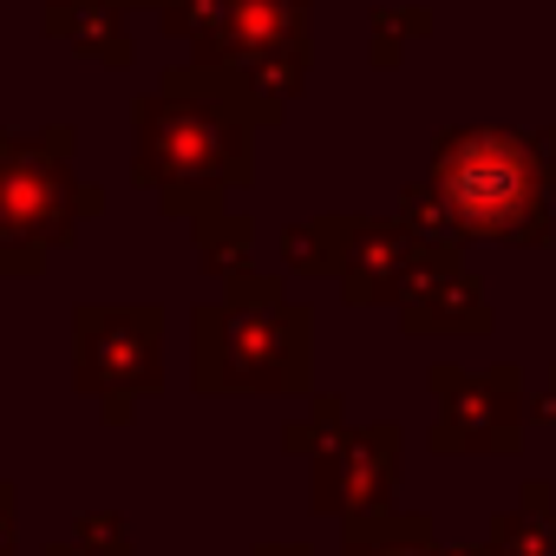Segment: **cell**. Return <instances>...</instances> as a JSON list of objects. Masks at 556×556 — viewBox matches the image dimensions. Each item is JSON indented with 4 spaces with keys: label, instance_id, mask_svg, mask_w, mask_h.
I'll list each match as a JSON object with an SVG mask.
<instances>
[{
    "label": "cell",
    "instance_id": "cell-1",
    "mask_svg": "<svg viewBox=\"0 0 556 556\" xmlns=\"http://www.w3.org/2000/svg\"><path fill=\"white\" fill-rule=\"evenodd\" d=\"M190 387L203 400L315 393V315L289 302L282 275H223V295L190 315Z\"/></svg>",
    "mask_w": 556,
    "mask_h": 556
},
{
    "label": "cell",
    "instance_id": "cell-2",
    "mask_svg": "<svg viewBox=\"0 0 556 556\" xmlns=\"http://www.w3.org/2000/svg\"><path fill=\"white\" fill-rule=\"evenodd\" d=\"M249 118L197 73L177 66L151 99H138V184L170 216L223 210L229 190L249 184Z\"/></svg>",
    "mask_w": 556,
    "mask_h": 556
},
{
    "label": "cell",
    "instance_id": "cell-3",
    "mask_svg": "<svg viewBox=\"0 0 556 556\" xmlns=\"http://www.w3.org/2000/svg\"><path fill=\"white\" fill-rule=\"evenodd\" d=\"M426 184L445 197L458 236L484 242H549V184L530 138L497 125H458L432 144Z\"/></svg>",
    "mask_w": 556,
    "mask_h": 556
},
{
    "label": "cell",
    "instance_id": "cell-4",
    "mask_svg": "<svg viewBox=\"0 0 556 556\" xmlns=\"http://www.w3.org/2000/svg\"><path fill=\"white\" fill-rule=\"evenodd\" d=\"M105 197L73 177V131L53 125L40 138H0V275H40L53 249L79 236V223Z\"/></svg>",
    "mask_w": 556,
    "mask_h": 556
},
{
    "label": "cell",
    "instance_id": "cell-5",
    "mask_svg": "<svg viewBox=\"0 0 556 556\" xmlns=\"http://www.w3.org/2000/svg\"><path fill=\"white\" fill-rule=\"evenodd\" d=\"M73 387L105 413V426H131L138 406L164 393V308L86 302L73 315Z\"/></svg>",
    "mask_w": 556,
    "mask_h": 556
},
{
    "label": "cell",
    "instance_id": "cell-6",
    "mask_svg": "<svg viewBox=\"0 0 556 556\" xmlns=\"http://www.w3.org/2000/svg\"><path fill=\"white\" fill-rule=\"evenodd\" d=\"M523 419H530V393H523L517 367H484V374L432 367V426H426V445L439 458H458V452L510 458L523 445Z\"/></svg>",
    "mask_w": 556,
    "mask_h": 556
},
{
    "label": "cell",
    "instance_id": "cell-7",
    "mask_svg": "<svg viewBox=\"0 0 556 556\" xmlns=\"http://www.w3.org/2000/svg\"><path fill=\"white\" fill-rule=\"evenodd\" d=\"M400 445L406 432L400 426H348L328 452H315V471H308V504L315 517H367V510H387L393 504V484H400Z\"/></svg>",
    "mask_w": 556,
    "mask_h": 556
},
{
    "label": "cell",
    "instance_id": "cell-8",
    "mask_svg": "<svg viewBox=\"0 0 556 556\" xmlns=\"http://www.w3.org/2000/svg\"><path fill=\"white\" fill-rule=\"evenodd\" d=\"M406 334H432V341H458V334H491V302L484 282L458 262V242H426L406 295L393 302Z\"/></svg>",
    "mask_w": 556,
    "mask_h": 556
},
{
    "label": "cell",
    "instance_id": "cell-9",
    "mask_svg": "<svg viewBox=\"0 0 556 556\" xmlns=\"http://www.w3.org/2000/svg\"><path fill=\"white\" fill-rule=\"evenodd\" d=\"M426 242L400 223V216H354V236H348V255H341V295L348 308H393L413 282Z\"/></svg>",
    "mask_w": 556,
    "mask_h": 556
},
{
    "label": "cell",
    "instance_id": "cell-10",
    "mask_svg": "<svg viewBox=\"0 0 556 556\" xmlns=\"http://www.w3.org/2000/svg\"><path fill=\"white\" fill-rule=\"evenodd\" d=\"M289 47H308V0H216L197 34V66H229Z\"/></svg>",
    "mask_w": 556,
    "mask_h": 556
},
{
    "label": "cell",
    "instance_id": "cell-11",
    "mask_svg": "<svg viewBox=\"0 0 556 556\" xmlns=\"http://www.w3.org/2000/svg\"><path fill=\"white\" fill-rule=\"evenodd\" d=\"M47 34L66 40L79 60L99 66H131V34L118 0H47Z\"/></svg>",
    "mask_w": 556,
    "mask_h": 556
},
{
    "label": "cell",
    "instance_id": "cell-12",
    "mask_svg": "<svg viewBox=\"0 0 556 556\" xmlns=\"http://www.w3.org/2000/svg\"><path fill=\"white\" fill-rule=\"evenodd\" d=\"M341 556H445L426 510H367L341 523Z\"/></svg>",
    "mask_w": 556,
    "mask_h": 556
},
{
    "label": "cell",
    "instance_id": "cell-13",
    "mask_svg": "<svg viewBox=\"0 0 556 556\" xmlns=\"http://www.w3.org/2000/svg\"><path fill=\"white\" fill-rule=\"evenodd\" d=\"M484 556H556V497L549 484H523V497L491 517Z\"/></svg>",
    "mask_w": 556,
    "mask_h": 556
},
{
    "label": "cell",
    "instance_id": "cell-14",
    "mask_svg": "<svg viewBox=\"0 0 556 556\" xmlns=\"http://www.w3.org/2000/svg\"><path fill=\"white\" fill-rule=\"evenodd\" d=\"M348 236H354V216L289 223V229H282V262H289V275H302V282H315V275H341Z\"/></svg>",
    "mask_w": 556,
    "mask_h": 556
},
{
    "label": "cell",
    "instance_id": "cell-15",
    "mask_svg": "<svg viewBox=\"0 0 556 556\" xmlns=\"http://www.w3.org/2000/svg\"><path fill=\"white\" fill-rule=\"evenodd\" d=\"M190 229H197V262H203L210 275L249 268V249H255V223H249V216H236V210H203V216H190Z\"/></svg>",
    "mask_w": 556,
    "mask_h": 556
},
{
    "label": "cell",
    "instance_id": "cell-16",
    "mask_svg": "<svg viewBox=\"0 0 556 556\" xmlns=\"http://www.w3.org/2000/svg\"><path fill=\"white\" fill-rule=\"evenodd\" d=\"M40 556H131V536H125V517L118 510H86L73 523V536L47 543Z\"/></svg>",
    "mask_w": 556,
    "mask_h": 556
},
{
    "label": "cell",
    "instance_id": "cell-17",
    "mask_svg": "<svg viewBox=\"0 0 556 556\" xmlns=\"http://www.w3.org/2000/svg\"><path fill=\"white\" fill-rule=\"evenodd\" d=\"M348 426H354V419H348V400H341V393H315V413H308V419H295V426L282 432V452L315 458V452H328Z\"/></svg>",
    "mask_w": 556,
    "mask_h": 556
},
{
    "label": "cell",
    "instance_id": "cell-18",
    "mask_svg": "<svg viewBox=\"0 0 556 556\" xmlns=\"http://www.w3.org/2000/svg\"><path fill=\"white\" fill-rule=\"evenodd\" d=\"M426 8H380L374 14V60L380 66H400V53L413 47V40H426Z\"/></svg>",
    "mask_w": 556,
    "mask_h": 556
},
{
    "label": "cell",
    "instance_id": "cell-19",
    "mask_svg": "<svg viewBox=\"0 0 556 556\" xmlns=\"http://www.w3.org/2000/svg\"><path fill=\"white\" fill-rule=\"evenodd\" d=\"M14 536H21V491L0 478V556H14Z\"/></svg>",
    "mask_w": 556,
    "mask_h": 556
},
{
    "label": "cell",
    "instance_id": "cell-20",
    "mask_svg": "<svg viewBox=\"0 0 556 556\" xmlns=\"http://www.w3.org/2000/svg\"><path fill=\"white\" fill-rule=\"evenodd\" d=\"M530 419H543V426H556V374H549V387L530 400Z\"/></svg>",
    "mask_w": 556,
    "mask_h": 556
},
{
    "label": "cell",
    "instance_id": "cell-21",
    "mask_svg": "<svg viewBox=\"0 0 556 556\" xmlns=\"http://www.w3.org/2000/svg\"><path fill=\"white\" fill-rule=\"evenodd\" d=\"M536 157H543V184H549V197H556V131L536 144Z\"/></svg>",
    "mask_w": 556,
    "mask_h": 556
},
{
    "label": "cell",
    "instance_id": "cell-22",
    "mask_svg": "<svg viewBox=\"0 0 556 556\" xmlns=\"http://www.w3.org/2000/svg\"><path fill=\"white\" fill-rule=\"evenodd\" d=\"M255 556H315L308 543H255Z\"/></svg>",
    "mask_w": 556,
    "mask_h": 556
},
{
    "label": "cell",
    "instance_id": "cell-23",
    "mask_svg": "<svg viewBox=\"0 0 556 556\" xmlns=\"http://www.w3.org/2000/svg\"><path fill=\"white\" fill-rule=\"evenodd\" d=\"M445 556H484V543H445Z\"/></svg>",
    "mask_w": 556,
    "mask_h": 556
},
{
    "label": "cell",
    "instance_id": "cell-24",
    "mask_svg": "<svg viewBox=\"0 0 556 556\" xmlns=\"http://www.w3.org/2000/svg\"><path fill=\"white\" fill-rule=\"evenodd\" d=\"M118 8H157V0H118Z\"/></svg>",
    "mask_w": 556,
    "mask_h": 556
}]
</instances>
